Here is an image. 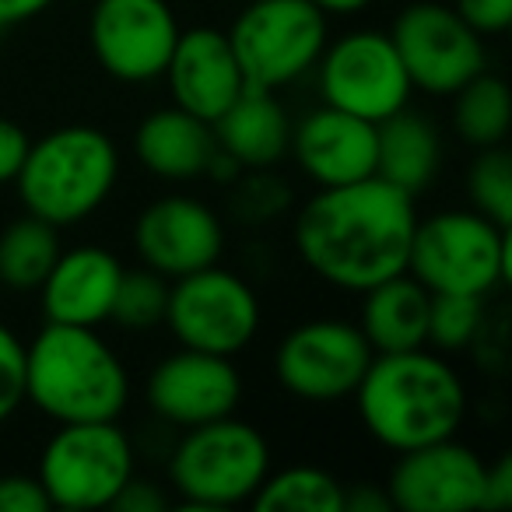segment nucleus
<instances>
[{
  "label": "nucleus",
  "mask_w": 512,
  "mask_h": 512,
  "mask_svg": "<svg viewBox=\"0 0 512 512\" xmlns=\"http://www.w3.org/2000/svg\"><path fill=\"white\" fill-rule=\"evenodd\" d=\"M218 151L239 169H274L288 155L292 120L267 88H242V95L211 123Z\"/></svg>",
  "instance_id": "412c9836"
},
{
  "label": "nucleus",
  "mask_w": 512,
  "mask_h": 512,
  "mask_svg": "<svg viewBox=\"0 0 512 512\" xmlns=\"http://www.w3.org/2000/svg\"><path fill=\"white\" fill-rule=\"evenodd\" d=\"M488 463L456 435L397 453L386 495L400 512H474L484 502Z\"/></svg>",
  "instance_id": "2eb2a0df"
},
{
  "label": "nucleus",
  "mask_w": 512,
  "mask_h": 512,
  "mask_svg": "<svg viewBox=\"0 0 512 512\" xmlns=\"http://www.w3.org/2000/svg\"><path fill=\"white\" fill-rule=\"evenodd\" d=\"M29 144L32 137L25 134V127H18L8 116H0V186H8L18 179L25 155H29Z\"/></svg>",
  "instance_id": "72a5a7b5"
},
{
  "label": "nucleus",
  "mask_w": 512,
  "mask_h": 512,
  "mask_svg": "<svg viewBox=\"0 0 512 512\" xmlns=\"http://www.w3.org/2000/svg\"><path fill=\"white\" fill-rule=\"evenodd\" d=\"M25 404V341L0 323V425H8Z\"/></svg>",
  "instance_id": "c756f323"
},
{
  "label": "nucleus",
  "mask_w": 512,
  "mask_h": 512,
  "mask_svg": "<svg viewBox=\"0 0 512 512\" xmlns=\"http://www.w3.org/2000/svg\"><path fill=\"white\" fill-rule=\"evenodd\" d=\"M109 509H116V512H165L169 509V495H165L158 484L141 481V477L134 474L127 484H123V491L113 498Z\"/></svg>",
  "instance_id": "f704fd0d"
},
{
  "label": "nucleus",
  "mask_w": 512,
  "mask_h": 512,
  "mask_svg": "<svg viewBox=\"0 0 512 512\" xmlns=\"http://www.w3.org/2000/svg\"><path fill=\"white\" fill-rule=\"evenodd\" d=\"M179 32L169 0H95L88 15V46L102 71L123 85L162 78Z\"/></svg>",
  "instance_id": "ddd939ff"
},
{
  "label": "nucleus",
  "mask_w": 512,
  "mask_h": 512,
  "mask_svg": "<svg viewBox=\"0 0 512 512\" xmlns=\"http://www.w3.org/2000/svg\"><path fill=\"white\" fill-rule=\"evenodd\" d=\"M390 39L407 67L414 92L449 99L474 74L488 67V46L477 36L453 4L442 0H414L393 18Z\"/></svg>",
  "instance_id": "f8f14e48"
},
{
  "label": "nucleus",
  "mask_w": 512,
  "mask_h": 512,
  "mask_svg": "<svg viewBox=\"0 0 512 512\" xmlns=\"http://www.w3.org/2000/svg\"><path fill=\"white\" fill-rule=\"evenodd\" d=\"M414 225V193L369 176L316 190L295 214L292 242L313 278L337 292L362 295L407 271Z\"/></svg>",
  "instance_id": "f257e3e1"
},
{
  "label": "nucleus",
  "mask_w": 512,
  "mask_h": 512,
  "mask_svg": "<svg viewBox=\"0 0 512 512\" xmlns=\"http://www.w3.org/2000/svg\"><path fill=\"white\" fill-rule=\"evenodd\" d=\"M288 197H292V193H288L271 172L253 169V176H246L235 186V211L246 221H267L285 211Z\"/></svg>",
  "instance_id": "7c9ffc66"
},
{
  "label": "nucleus",
  "mask_w": 512,
  "mask_h": 512,
  "mask_svg": "<svg viewBox=\"0 0 512 512\" xmlns=\"http://www.w3.org/2000/svg\"><path fill=\"white\" fill-rule=\"evenodd\" d=\"M376 351L358 323L316 316L292 327L274 348V379L306 404H337L358 390Z\"/></svg>",
  "instance_id": "9b49d317"
},
{
  "label": "nucleus",
  "mask_w": 512,
  "mask_h": 512,
  "mask_svg": "<svg viewBox=\"0 0 512 512\" xmlns=\"http://www.w3.org/2000/svg\"><path fill=\"white\" fill-rule=\"evenodd\" d=\"M53 502L36 474H0V512H50Z\"/></svg>",
  "instance_id": "2f4dec72"
},
{
  "label": "nucleus",
  "mask_w": 512,
  "mask_h": 512,
  "mask_svg": "<svg viewBox=\"0 0 512 512\" xmlns=\"http://www.w3.org/2000/svg\"><path fill=\"white\" fill-rule=\"evenodd\" d=\"M442 165V137L411 106L376 123V176L407 193H421Z\"/></svg>",
  "instance_id": "5701e85b"
},
{
  "label": "nucleus",
  "mask_w": 512,
  "mask_h": 512,
  "mask_svg": "<svg viewBox=\"0 0 512 512\" xmlns=\"http://www.w3.org/2000/svg\"><path fill=\"white\" fill-rule=\"evenodd\" d=\"M467 197L470 207L491 218L495 225H512V155L495 144L481 148L467 172Z\"/></svg>",
  "instance_id": "c85d7f7f"
},
{
  "label": "nucleus",
  "mask_w": 512,
  "mask_h": 512,
  "mask_svg": "<svg viewBox=\"0 0 512 512\" xmlns=\"http://www.w3.org/2000/svg\"><path fill=\"white\" fill-rule=\"evenodd\" d=\"M453 8L477 36H502L512 25V0H456Z\"/></svg>",
  "instance_id": "473e14b6"
},
{
  "label": "nucleus",
  "mask_w": 512,
  "mask_h": 512,
  "mask_svg": "<svg viewBox=\"0 0 512 512\" xmlns=\"http://www.w3.org/2000/svg\"><path fill=\"white\" fill-rule=\"evenodd\" d=\"M351 397L362 428L390 453L456 435L470 407L456 365L432 348L376 355Z\"/></svg>",
  "instance_id": "f03ea898"
},
{
  "label": "nucleus",
  "mask_w": 512,
  "mask_h": 512,
  "mask_svg": "<svg viewBox=\"0 0 512 512\" xmlns=\"http://www.w3.org/2000/svg\"><path fill=\"white\" fill-rule=\"evenodd\" d=\"M120 183V148L88 123H67L29 144L18 172V200L25 214L57 228L92 218Z\"/></svg>",
  "instance_id": "20e7f679"
},
{
  "label": "nucleus",
  "mask_w": 512,
  "mask_h": 512,
  "mask_svg": "<svg viewBox=\"0 0 512 512\" xmlns=\"http://www.w3.org/2000/svg\"><path fill=\"white\" fill-rule=\"evenodd\" d=\"M407 274L432 295H484L509 281V228L474 207H449L418 218L407 249Z\"/></svg>",
  "instance_id": "423d86ee"
},
{
  "label": "nucleus",
  "mask_w": 512,
  "mask_h": 512,
  "mask_svg": "<svg viewBox=\"0 0 512 512\" xmlns=\"http://www.w3.org/2000/svg\"><path fill=\"white\" fill-rule=\"evenodd\" d=\"M449 99H453V130L463 144L477 151L505 144L512 127V95L498 74L484 67L467 85L456 88Z\"/></svg>",
  "instance_id": "393cba45"
},
{
  "label": "nucleus",
  "mask_w": 512,
  "mask_h": 512,
  "mask_svg": "<svg viewBox=\"0 0 512 512\" xmlns=\"http://www.w3.org/2000/svg\"><path fill=\"white\" fill-rule=\"evenodd\" d=\"M288 155L316 190L358 183L376 176V123L323 102L292 123Z\"/></svg>",
  "instance_id": "f3484780"
},
{
  "label": "nucleus",
  "mask_w": 512,
  "mask_h": 512,
  "mask_svg": "<svg viewBox=\"0 0 512 512\" xmlns=\"http://www.w3.org/2000/svg\"><path fill=\"white\" fill-rule=\"evenodd\" d=\"M512 505V460L498 456L484 467V502L481 509H505Z\"/></svg>",
  "instance_id": "c9c22d12"
},
{
  "label": "nucleus",
  "mask_w": 512,
  "mask_h": 512,
  "mask_svg": "<svg viewBox=\"0 0 512 512\" xmlns=\"http://www.w3.org/2000/svg\"><path fill=\"white\" fill-rule=\"evenodd\" d=\"M53 4H57V0H0V29L32 22V18L46 15Z\"/></svg>",
  "instance_id": "4c0bfd02"
},
{
  "label": "nucleus",
  "mask_w": 512,
  "mask_h": 512,
  "mask_svg": "<svg viewBox=\"0 0 512 512\" xmlns=\"http://www.w3.org/2000/svg\"><path fill=\"white\" fill-rule=\"evenodd\" d=\"M246 88H278L306 78L330 39V18L313 0H246L225 32Z\"/></svg>",
  "instance_id": "0eeeda50"
},
{
  "label": "nucleus",
  "mask_w": 512,
  "mask_h": 512,
  "mask_svg": "<svg viewBox=\"0 0 512 512\" xmlns=\"http://www.w3.org/2000/svg\"><path fill=\"white\" fill-rule=\"evenodd\" d=\"M344 512H393L383 484H351L344 488Z\"/></svg>",
  "instance_id": "e433bc0d"
},
{
  "label": "nucleus",
  "mask_w": 512,
  "mask_h": 512,
  "mask_svg": "<svg viewBox=\"0 0 512 512\" xmlns=\"http://www.w3.org/2000/svg\"><path fill=\"white\" fill-rule=\"evenodd\" d=\"M134 474V442L116 421H74L50 435L36 477L53 509H109Z\"/></svg>",
  "instance_id": "6e6552de"
},
{
  "label": "nucleus",
  "mask_w": 512,
  "mask_h": 512,
  "mask_svg": "<svg viewBox=\"0 0 512 512\" xmlns=\"http://www.w3.org/2000/svg\"><path fill=\"white\" fill-rule=\"evenodd\" d=\"M428 306L432 292L411 274H393V278L372 285L362 292L358 309V330L372 344L376 355L393 351H414L428 344Z\"/></svg>",
  "instance_id": "4be33fe9"
},
{
  "label": "nucleus",
  "mask_w": 512,
  "mask_h": 512,
  "mask_svg": "<svg viewBox=\"0 0 512 512\" xmlns=\"http://www.w3.org/2000/svg\"><path fill=\"white\" fill-rule=\"evenodd\" d=\"M144 393L158 421L172 428H197L235 414L242 400V376L232 358L179 344L148 372Z\"/></svg>",
  "instance_id": "dca6fc26"
},
{
  "label": "nucleus",
  "mask_w": 512,
  "mask_h": 512,
  "mask_svg": "<svg viewBox=\"0 0 512 512\" xmlns=\"http://www.w3.org/2000/svg\"><path fill=\"white\" fill-rule=\"evenodd\" d=\"M225 242V221L218 211L190 193H165L134 221L137 260L169 281L221 264Z\"/></svg>",
  "instance_id": "4468645a"
},
{
  "label": "nucleus",
  "mask_w": 512,
  "mask_h": 512,
  "mask_svg": "<svg viewBox=\"0 0 512 512\" xmlns=\"http://www.w3.org/2000/svg\"><path fill=\"white\" fill-rule=\"evenodd\" d=\"M239 4H246V0H239Z\"/></svg>",
  "instance_id": "ea45409f"
},
{
  "label": "nucleus",
  "mask_w": 512,
  "mask_h": 512,
  "mask_svg": "<svg viewBox=\"0 0 512 512\" xmlns=\"http://www.w3.org/2000/svg\"><path fill=\"white\" fill-rule=\"evenodd\" d=\"M271 442L249 421L218 418L183 428L169 453V484L179 509L225 512L246 505L271 474Z\"/></svg>",
  "instance_id": "39448f33"
},
{
  "label": "nucleus",
  "mask_w": 512,
  "mask_h": 512,
  "mask_svg": "<svg viewBox=\"0 0 512 512\" xmlns=\"http://www.w3.org/2000/svg\"><path fill=\"white\" fill-rule=\"evenodd\" d=\"M60 228L36 214H22L0 228V285L11 292H39L60 256Z\"/></svg>",
  "instance_id": "b1692460"
},
{
  "label": "nucleus",
  "mask_w": 512,
  "mask_h": 512,
  "mask_svg": "<svg viewBox=\"0 0 512 512\" xmlns=\"http://www.w3.org/2000/svg\"><path fill=\"white\" fill-rule=\"evenodd\" d=\"M169 278H162L151 267H137V271H127L123 267L120 288H116L113 299V313L109 320L123 330H151L165 320V306H169Z\"/></svg>",
  "instance_id": "cd10ccee"
},
{
  "label": "nucleus",
  "mask_w": 512,
  "mask_h": 512,
  "mask_svg": "<svg viewBox=\"0 0 512 512\" xmlns=\"http://www.w3.org/2000/svg\"><path fill=\"white\" fill-rule=\"evenodd\" d=\"M313 4L327 18H351V15H362L365 8H372L376 0H313Z\"/></svg>",
  "instance_id": "58836bf2"
},
{
  "label": "nucleus",
  "mask_w": 512,
  "mask_h": 512,
  "mask_svg": "<svg viewBox=\"0 0 512 512\" xmlns=\"http://www.w3.org/2000/svg\"><path fill=\"white\" fill-rule=\"evenodd\" d=\"M313 71L327 106L369 123H383L411 106L414 85L390 32L351 29L341 39H327Z\"/></svg>",
  "instance_id": "9d476101"
},
{
  "label": "nucleus",
  "mask_w": 512,
  "mask_h": 512,
  "mask_svg": "<svg viewBox=\"0 0 512 512\" xmlns=\"http://www.w3.org/2000/svg\"><path fill=\"white\" fill-rule=\"evenodd\" d=\"M249 505L256 512H344V484L330 470L295 463L271 470Z\"/></svg>",
  "instance_id": "a878e982"
},
{
  "label": "nucleus",
  "mask_w": 512,
  "mask_h": 512,
  "mask_svg": "<svg viewBox=\"0 0 512 512\" xmlns=\"http://www.w3.org/2000/svg\"><path fill=\"white\" fill-rule=\"evenodd\" d=\"M120 278L123 264L113 249L92 246V242L60 249L50 274L39 285L46 323H67V327H102V323H109Z\"/></svg>",
  "instance_id": "6ab92c4d"
},
{
  "label": "nucleus",
  "mask_w": 512,
  "mask_h": 512,
  "mask_svg": "<svg viewBox=\"0 0 512 512\" xmlns=\"http://www.w3.org/2000/svg\"><path fill=\"white\" fill-rule=\"evenodd\" d=\"M25 390L57 425L116 421L130 404V372L99 327L46 323L25 344Z\"/></svg>",
  "instance_id": "7ed1b4c3"
},
{
  "label": "nucleus",
  "mask_w": 512,
  "mask_h": 512,
  "mask_svg": "<svg viewBox=\"0 0 512 512\" xmlns=\"http://www.w3.org/2000/svg\"><path fill=\"white\" fill-rule=\"evenodd\" d=\"M134 155L162 183H193L211 172L218 141L207 120L179 106H162L148 113L134 130Z\"/></svg>",
  "instance_id": "aec40b11"
},
{
  "label": "nucleus",
  "mask_w": 512,
  "mask_h": 512,
  "mask_svg": "<svg viewBox=\"0 0 512 512\" xmlns=\"http://www.w3.org/2000/svg\"><path fill=\"white\" fill-rule=\"evenodd\" d=\"M169 81L172 106L214 123L246 88L232 43L214 25H193L176 39V50L162 74Z\"/></svg>",
  "instance_id": "a211bd4d"
},
{
  "label": "nucleus",
  "mask_w": 512,
  "mask_h": 512,
  "mask_svg": "<svg viewBox=\"0 0 512 512\" xmlns=\"http://www.w3.org/2000/svg\"><path fill=\"white\" fill-rule=\"evenodd\" d=\"M260 295L242 274L211 264L169 285L165 327L183 348L235 358L260 334Z\"/></svg>",
  "instance_id": "1a4fd4ad"
},
{
  "label": "nucleus",
  "mask_w": 512,
  "mask_h": 512,
  "mask_svg": "<svg viewBox=\"0 0 512 512\" xmlns=\"http://www.w3.org/2000/svg\"><path fill=\"white\" fill-rule=\"evenodd\" d=\"M484 334V295H432L428 344L439 355H456Z\"/></svg>",
  "instance_id": "bb28decb"
}]
</instances>
